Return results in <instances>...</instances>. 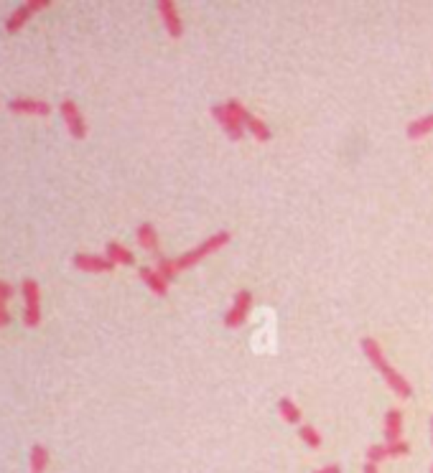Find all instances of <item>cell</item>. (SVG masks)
I'll list each match as a JSON object with an SVG mask.
<instances>
[{
    "instance_id": "cell-1",
    "label": "cell",
    "mask_w": 433,
    "mask_h": 473,
    "mask_svg": "<svg viewBox=\"0 0 433 473\" xmlns=\"http://www.w3.org/2000/svg\"><path fill=\"white\" fill-rule=\"evenodd\" d=\"M360 348H362V354L367 357V361L382 374L385 384H388L400 400H410V397H413V384L408 382V376H403L395 366L390 364L388 357H385V351H382V346H380V341L375 339V336H362Z\"/></svg>"
},
{
    "instance_id": "cell-2",
    "label": "cell",
    "mask_w": 433,
    "mask_h": 473,
    "mask_svg": "<svg viewBox=\"0 0 433 473\" xmlns=\"http://www.w3.org/2000/svg\"><path fill=\"white\" fill-rule=\"evenodd\" d=\"M230 242H232V232H227V229H219V232L209 234L207 240L199 242L197 247H191L189 252H184V255H179V257H176V268H179V272L194 268V265H199L204 257H209V255L219 252L222 247H227Z\"/></svg>"
},
{
    "instance_id": "cell-3",
    "label": "cell",
    "mask_w": 433,
    "mask_h": 473,
    "mask_svg": "<svg viewBox=\"0 0 433 473\" xmlns=\"http://www.w3.org/2000/svg\"><path fill=\"white\" fill-rule=\"evenodd\" d=\"M227 107H230L237 117H240V123L245 125V130L253 135L258 143H268V140H273V133H271V127H268V123H265L262 117L255 115V112H250V110L245 107V105L237 97L227 99Z\"/></svg>"
},
{
    "instance_id": "cell-4",
    "label": "cell",
    "mask_w": 433,
    "mask_h": 473,
    "mask_svg": "<svg viewBox=\"0 0 433 473\" xmlns=\"http://www.w3.org/2000/svg\"><path fill=\"white\" fill-rule=\"evenodd\" d=\"M21 295H23V326L36 329L41 323V290L34 277L21 280Z\"/></svg>"
},
{
    "instance_id": "cell-5",
    "label": "cell",
    "mask_w": 433,
    "mask_h": 473,
    "mask_svg": "<svg viewBox=\"0 0 433 473\" xmlns=\"http://www.w3.org/2000/svg\"><path fill=\"white\" fill-rule=\"evenodd\" d=\"M250 308H253V293L250 290H237L235 298H232V305L222 316V323H225L227 329H240L247 321Z\"/></svg>"
},
{
    "instance_id": "cell-6",
    "label": "cell",
    "mask_w": 433,
    "mask_h": 473,
    "mask_svg": "<svg viewBox=\"0 0 433 473\" xmlns=\"http://www.w3.org/2000/svg\"><path fill=\"white\" fill-rule=\"evenodd\" d=\"M59 112H62L64 125H66V130H69V135H72L74 140H84V138H87V120L82 115L79 105H77L74 99L66 97V99H62Z\"/></svg>"
},
{
    "instance_id": "cell-7",
    "label": "cell",
    "mask_w": 433,
    "mask_h": 473,
    "mask_svg": "<svg viewBox=\"0 0 433 473\" xmlns=\"http://www.w3.org/2000/svg\"><path fill=\"white\" fill-rule=\"evenodd\" d=\"M212 117H214L216 123H219V127L225 130V135L230 138V140H243L245 135V125L240 123V117L232 112V110L227 107V102H216V105H212Z\"/></svg>"
},
{
    "instance_id": "cell-8",
    "label": "cell",
    "mask_w": 433,
    "mask_h": 473,
    "mask_svg": "<svg viewBox=\"0 0 433 473\" xmlns=\"http://www.w3.org/2000/svg\"><path fill=\"white\" fill-rule=\"evenodd\" d=\"M49 5H51V0H28V3L18 5V8L10 13L3 26H5V31H8V34H18L21 28H23L28 21H31V16H34V13H38V10H46Z\"/></svg>"
},
{
    "instance_id": "cell-9",
    "label": "cell",
    "mask_w": 433,
    "mask_h": 473,
    "mask_svg": "<svg viewBox=\"0 0 433 473\" xmlns=\"http://www.w3.org/2000/svg\"><path fill=\"white\" fill-rule=\"evenodd\" d=\"M156 10H158L161 23H163V28H166L169 36L171 38L184 36V18H181V13H179V8H176L173 0H158V3H156Z\"/></svg>"
},
{
    "instance_id": "cell-10",
    "label": "cell",
    "mask_w": 433,
    "mask_h": 473,
    "mask_svg": "<svg viewBox=\"0 0 433 473\" xmlns=\"http://www.w3.org/2000/svg\"><path fill=\"white\" fill-rule=\"evenodd\" d=\"M72 265L82 272H95V275H102V272H112L115 265L110 262L105 255H90V252H77L72 257Z\"/></svg>"
},
{
    "instance_id": "cell-11",
    "label": "cell",
    "mask_w": 433,
    "mask_h": 473,
    "mask_svg": "<svg viewBox=\"0 0 433 473\" xmlns=\"http://www.w3.org/2000/svg\"><path fill=\"white\" fill-rule=\"evenodd\" d=\"M8 110L16 115H38L46 117L51 115V105L46 99H34V97H16L8 102Z\"/></svg>"
},
{
    "instance_id": "cell-12",
    "label": "cell",
    "mask_w": 433,
    "mask_h": 473,
    "mask_svg": "<svg viewBox=\"0 0 433 473\" xmlns=\"http://www.w3.org/2000/svg\"><path fill=\"white\" fill-rule=\"evenodd\" d=\"M382 437L385 443H397L403 440V412L397 407H390L385 412V420H382Z\"/></svg>"
},
{
    "instance_id": "cell-13",
    "label": "cell",
    "mask_w": 433,
    "mask_h": 473,
    "mask_svg": "<svg viewBox=\"0 0 433 473\" xmlns=\"http://www.w3.org/2000/svg\"><path fill=\"white\" fill-rule=\"evenodd\" d=\"M136 240L138 244L143 247V250L153 252V255H158V247H161V237H158V229H156L151 222H140L136 227Z\"/></svg>"
},
{
    "instance_id": "cell-14",
    "label": "cell",
    "mask_w": 433,
    "mask_h": 473,
    "mask_svg": "<svg viewBox=\"0 0 433 473\" xmlns=\"http://www.w3.org/2000/svg\"><path fill=\"white\" fill-rule=\"evenodd\" d=\"M138 277L143 280V285L153 295H158V298H166V295H169V283L156 272V268H145V265L143 268H138Z\"/></svg>"
},
{
    "instance_id": "cell-15",
    "label": "cell",
    "mask_w": 433,
    "mask_h": 473,
    "mask_svg": "<svg viewBox=\"0 0 433 473\" xmlns=\"http://www.w3.org/2000/svg\"><path fill=\"white\" fill-rule=\"evenodd\" d=\"M105 257H108L112 265H125V268L136 265V255L127 250L125 244H120V242H115V240H110L108 244H105Z\"/></svg>"
},
{
    "instance_id": "cell-16",
    "label": "cell",
    "mask_w": 433,
    "mask_h": 473,
    "mask_svg": "<svg viewBox=\"0 0 433 473\" xmlns=\"http://www.w3.org/2000/svg\"><path fill=\"white\" fill-rule=\"evenodd\" d=\"M428 133H433V112L415 117V120H410L406 127L408 140H421V138H425Z\"/></svg>"
},
{
    "instance_id": "cell-17",
    "label": "cell",
    "mask_w": 433,
    "mask_h": 473,
    "mask_svg": "<svg viewBox=\"0 0 433 473\" xmlns=\"http://www.w3.org/2000/svg\"><path fill=\"white\" fill-rule=\"evenodd\" d=\"M278 415L286 420L288 425H304V422H301V420H304V412H301V407H298L290 397H280L278 400Z\"/></svg>"
},
{
    "instance_id": "cell-18",
    "label": "cell",
    "mask_w": 433,
    "mask_h": 473,
    "mask_svg": "<svg viewBox=\"0 0 433 473\" xmlns=\"http://www.w3.org/2000/svg\"><path fill=\"white\" fill-rule=\"evenodd\" d=\"M156 272H158V275L163 277V280H166V283H169V285H171L173 280H176V275H179V268H176V259H171V257H166V255H161V252H158V255H156Z\"/></svg>"
},
{
    "instance_id": "cell-19",
    "label": "cell",
    "mask_w": 433,
    "mask_h": 473,
    "mask_svg": "<svg viewBox=\"0 0 433 473\" xmlns=\"http://www.w3.org/2000/svg\"><path fill=\"white\" fill-rule=\"evenodd\" d=\"M28 465H31V473H44L46 465H49V450L44 446H31L28 450Z\"/></svg>"
},
{
    "instance_id": "cell-20",
    "label": "cell",
    "mask_w": 433,
    "mask_h": 473,
    "mask_svg": "<svg viewBox=\"0 0 433 473\" xmlns=\"http://www.w3.org/2000/svg\"><path fill=\"white\" fill-rule=\"evenodd\" d=\"M298 437L306 443L308 448H321V443H324V437H321V433L314 428V425H308V422H304V425H298Z\"/></svg>"
},
{
    "instance_id": "cell-21",
    "label": "cell",
    "mask_w": 433,
    "mask_h": 473,
    "mask_svg": "<svg viewBox=\"0 0 433 473\" xmlns=\"http://www.w3.org/2000/svg\"><path fill=\"white\" fill-rule=\"evenodd\" d=\"M364 458H367L370 463H382V461H388L390 458V446L388 443H375V446L367 448Z\"/></svg>"
},
{
    "instance_id": "cell-22",
    "label": "cell",
    "mask_w": 433,
    "mask_h": 473,
    "mask_svg": "<svg viewBox=\"0 0 433 473\" xmlns=\"http://www.w3.org/2000/svg\"><path fill=\"white\" fill-rule=\"evenodd\" d=\"M13 295H16V287L10 285V283H5V280H0V301L8 303Z\"/></svg>"
},
{
    "instance_id": "cell-23",
    "label": "cell",
    "mask_w": 433,
    "mask_h": 473,
    "mask_svg": "<svg viewBox=\"0 0 433 473\" xmlns=\"http://www.w3.org/2000/svg\"><path fill=\"white\" fill-rule=\"evenodd\" d=\"M314 473H342V465L329 463V465H321V468H319V471H314Z\"/></svg>"
},
{
    "instance_id": "cell-24",
    "label": "cell",
    "mask_w": 433,
    "mask_h": 473,
    "mask_svg": "<svg viewBox=\"0 0 433 473\" xmlns=\"http://www.w3.org/2000/svg\"><path fill=\"white\" fill-rule=\"evenodd\" d=\"M10 318H13V316H10V311H8V308H3V311H0V329H3V326H8Z\"/></svg>"
},
{
    "instance_id": "cell-25",
    "label": "cell",
    "mask_w": 433,
    "mask_h": 473,
    "mask_svg": "<svg viewBox=\"0 0 433 473\" xmlns=\"http://www.w3.org/2000/svg\"><path fill=\"white\" fill-rule=\"evenodd\" d=\"M362 473H380L378 471V463H370V461H364V465H362Z\"/></svg>"
},
{
    "instance_id": "cell-26",
    "label": "cell",
    "mask_w": 433,
    "mask_h": 473,
    "mask_svg": "<svg viewBox=\"0 0 433 473\" xmlns=\"http://www.w3.org/2000/svg\"><path fill=\"white\" fill-rule=\"evenodd\" d=\"M431 446H433V415H431Z\"/></svg>"
},
{
    "instance_id": "cell-27",
    "label": "cell",
    "mask_w": 433,
    "mask_h": 473,
    "mask_svg": "<svg viewBox=\"0 0 433 473\" xmlns=\"http://www.w3.org/2000/svg\"><path fill=\"white\" fill-rule=\"evenodd\" d=\"M3 308H5V303H3V301H0V311H3Z\"/></svg>"
},
{
    "instance_id": "cell-28",
    "label": "cell",
    "mask_w": 433,
    "mask_h": 473,
    "mask_svg": "<svg viewBox=\"0 0 433 473\" xmlns=\"http://www.w3.org/2000/svg\"><path fill=\"white\" fill-rule=\"evenodd\" d=\"M431 473H433V463H431Z\"/></svg>"
}]
</instances>
